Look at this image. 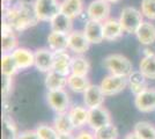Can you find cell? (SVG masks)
Wrapping results in <instances>:
<instances>
[{
    "label": "cell",
    "mask_w": 155,
    "mask_h": 139,
    "mask_svg": "<svg viewBox=\"0 0 155 139\" xmlns=\"http://www.w3.org/2000/svg\"><path fill=\"white\" fill-rule=\"evenodd\" d=\"M2 22L12 27L14 31H25L39 22L34 2L19 0L2 12Z\"/></svg>",
    "instance_id": "cell-1"
},
{
    "label": "cell",
    "mask_w": 155,
    "mask_h": 139,
    "mask_svg": "<svg viewBox=\"0 0 155 139\" xmlns=\"http://www.w3.org/2000/svg\"><path fill=\"white\" fill-rule=\"evenodd\" d=\"M103 66L110 72V74L127 78L133 72L132 61L123 55L114 53L107 56L103 60Z\"/></svg>",
    "instance_id": "cell-2"
},
{
    "label": "cell",
    "mask_w": 155,
    "mask_h": 139,
    "mask_svg": "<svg viewBox=\"0 0 155 139\" xmlns=\"http://www.w3.org/2000/svg\"><path fill=\"white\" fill-rule=\"evenodd\" d=\"M118 20L125 33L136 34L137 30L143 23V15L141 11L137 9L134 7H124Z\"/></svg>",
    "instance_id": "cell-3"
},
{
    "label": "cell",
    "mask_w": 155,
    "mask_h": 139,
    "mask_svg": "<svg viewBox=\"0 0 155 139\" xmlns=\"http://www.w3.org/2000/svg\"><path fill=\"white\" fill-rule=\"evenodd\" d=\"M34 6L38 20L42 22H50L60 13V2L58 0H35Z\"/></svg>",
    "instance_id": "cell-4"
},
{
    "label": "cell",
    "mask_w": 155,
    "mask_h": 139,
    "mask_svg": "<svg viewBox=\"0 0 155 139\" xmlns=\"http://www.w3.org/2000/svg\"><path fill=\"white\" fill-rule=\"evenodd\" d=\"M127 86H129L127 78L114 75V74H109V75L104 77L100 84V87H101V89L105 96L116 95L118 93L123 92Z\"/></svg>",
    "instance_id": "cell-5"
},
{
    "label": "cell",
    "mask_w": 155,
    "mask_h": 139,
    "mask_svg": "<svg viewBox=\"0 0 155 139\" xmlns=\"http://www.w3.org/2000/svg\"><path fill=\"white\" fill-rule=\"evenodd\" d=\"M111 4L105 0H93L86 8V13L89 20L104 22L110 19Z\"/></svg>",
    "instance_id": "cell-6"
},
{
    "label": "cell",
    "mask_w": 155,
    "mask_h": 139,
    "mask_svg": "<svg viewBox=\"0 0 155 139\" xmlns=\"http://www.w3.org/2000/svg\"><path fill=\"white\" fill-rule=\"evenodd\" d=\"M48 103L57 114L68 113L70 110V96L65 89L50 91L46 95Z\"/></svg>",
    "instance_id": "cell-7"
},
{
    "label": "cell",
    "mask_w": 155,
    "mask_h": 139,
    "mask_svg": "<svg viewBox=\"0 0 155 139\" xmlns=\"http://www.w3.org/2000/svg\"><path fill=\"white\" fill-rule=\"evenodd\" d=\"M111 122L110 113L104 107H97L89 109L88 111V126L91 131H96L98 129L108 125Z\"/></svg>",
    "instance_id": "cell-8"
},
{
    "label": "cell",
    "mask_w": 155,
    "mask_h": 139,
    "mask_svg": "<svg viewBox=\"0 0 155 139\" xmlns=\"http://www.w3.org/2000/svg\"><path fill=\"white\" fill-rule=\"evenodd\" d=\"M134 104L141 113H150L155 110V89L147 88L136 95Z\"/></svg>",
    "instance_id": "cell-9"
},
{
    "label": "cell",
    "mask_w": 155,
    "mask_h": 139,
    "mask_svg": "<svg viewBox=\"0 0 155 139\" xmlns=\"http://www.w3.org/2000/svg\"><path fill=\"white\" fill-rule=\"evenodd\" d=\"M105 95L102 92L101 87L97 85H91L87 88V91L84 93V107L88 109L103 107Z\"/></svg>",
    "instance_id": "cell-10"
},
{
    "label": "cell",
    "mask_w": 155,
    "mask_h": 139,
    "mask_svg": "<svg viewBox=\"0 0 155 139\" xmlns=\"http://www.w3.org/2000/svg\"><path fill=\"white\" fill-rule=\"evenodd\" d=\"M91 46L89 41L87 40L84 31L73 30L68 35V49L77 55H82L87 52Z\"/></svg>",
    "instance_id": "cell-11"
},
{
    "label": "cell",
    "mask_w": 155,
    "mask_h": 139,
    "mask_svg": "<svg viewBox=\"0 0 155 139\" xmlns=\"http://www.w3.org/2000/svg\"><path fill=\"white\" fill-rule=\"evenodd\" d=\"M53 57H54V52L51 51L50 49H45V48L38 49L35 51V65L34 66L41 72H50L53 67Z\"/></svg>",
    "instance_id": "cell-12"
},
{
    "label": "cell",
    "mask_w": 155,
    "mask_h": 139,
    "mask_svg": "<svg viewBox=\"0 0 155 139\" xmlns=\"http://www.w3.org/2000/svg\"><path fill=\"white\" fill-rule=\"evenodd\" d=\"M1 49L2 53H13L14 50H16L18 46V38L15 36V31L6 22H2L1 26Z\"/></svg>",
    "instance_id": "cell-13"
},
{
    "label": "cell",
    "mask_w": 155,
    "mask_h": 139,
    "mask_svg": "<svg viewBox=\"0 0 155 139\" xmlns=\"http://www.w3.org/2000/svg\"><path fill=\"white\" fill-rule=\"evenodd\" d=\"M84 33L91 44H100L104 41L103 22L88 20L84 25Z\"/></svg>",
    "instance_id": "cell-14"
},
{
    "label": "cell",
    "mask_w": 155,
    "mask_h": 139,
    "mask_svg": "<svg viewBox=\"0 0 155 139\" xmlns=\"http://www.w3.org/2000/svg\"><path fill=\"white\" fill-rule=\"evenodd\" d=\"M124 29L119 20L108 19L103 22V36L104 40L109 42H116L120 40L124 35Z\"/></svg>",
    "instance_id": "cell-15"
},
{
    "label": "cell",
    "mask_w": 155,
    "mask_h": 139,
    "mask_svg": "<svg viewBox=\"0 0 155 139\" xmlns=\"http://www.w3.org/2000/svg\"><path fill=\"white\" fill-rule=\"evenodd\" d=\"M73 57L70 56L67 51H61V52H54L53 57V67L52 71L60 73L63 75L68 77L71 74V66Z\"/></svg>",
    "instance_id": "cell-16"
},
{
    "label": "cell",
    "mask_w": 155,
    "mask_h": 139,
    "mask_svg": "<svg viewBox=\"0 0 155 139\" xmlns=\"http://www.w3.org/2000/svg\"><path fill=\"white\" fill-rule=\"evenodd\" d=\"M12 55L18 64L19 70H27L35 65V52L27 48H18Z\"/></svg>",
    "instance_id": "cell-17"
},
{
    "label": "cell",
    "mask_w": 155,
    "mask_h": 139,
    "mask_svg": "<svg viewBox=\"0 0 155 139\" xmlns=\"http://www.w3.org/2000/svg\"><path fill=\"white\" fill-rule=\"evenodd\" d=\"M139 71L150 80H155V53L146 49L145 55L139 63Z\"/></svg>",
    "instance_id": "cell-18"
},
{
    "label": "cell",
    "mask_w": 155,
    "mask_h": 139,
    "mask_svg": "<svg viewBox=\"0 0 155 139\" xmlns=\"http://www.w3.org/2000/svg\"><path fill=\"white\" fill-rule=\"evenodd\" d=\"M49 23L51 27V31H57V33L66 34V35H70L73 31L72 19L68 18L67 15L63 14L61 12L57 14Z\"/></svg>",
    "instance_id": "cell-19"
},
{
    "label": "cell",
    "mask_w": 155,
    "mask_h": 139,
    "mask_svg": "<svg viewBox=\"0 0 155 139\" xmlns=\"http://www.w3.org/2000/svg\"><path fill=\"white\" fill-rule=\"evenodd\" d=\"M88 111L89 109L82 106L72 107L68 110L70 117L75 130H81L84 126L88 125Z\"/></svg>",
    "instance_id": "cell-20"
},
{
    "label": "cell",
    "mask_w": 155,
    "mask_h": 139,
    "mask_svg": "<svg viewBox=\"0 0 155 139\" xmlns=\"http://www.w3.org/2000/svg\"><path fill=\"white\" fill-rule=\"evenodd\" d=\"M136 36L142 45H152L155 42V26L150 21H143L140 28L137 30Z\"/></svg>",
    "instance_id": "cell-21"
},
{
    "label": "cell",
    "mask_w": 155,
    "mask_h": 139,
    "mask_svg": "<svg viewBox=\"0 0 155 139\" xmlns=\"http://www.w3.org/2000/svg\"><path fill=\"white\" fill-rule=\"evenodd\" d=\"M49 49L53 52H61L68 49V35L51 31L48 36Z\"/></svg>",
    "instance_id": "cell-22"
},
{
    "label": "cell",
    "mask_w": 155,
    "mask_h": 139,
    "mask_svg": "<svg viewBox=\"0 0 155 139\" xmlns=\"http://www.w3.org/2000/svg\"><path fill=\"white\" fill-rule=\"evenodd\" d=\"M84 0H63L60 2V12L72 20L78 18L84 12Z\"/></svg>",
    "instance_id": "cell-23"
},
{
    "label": "cell",
    "mask_w": 155,
    "mask_h": 139,
    "mask_svg": "<svg viewBox=\"0 0 155 139\" xmlns=\"http://www.w3.org/2000/svg\"><path fill=\"white\" fill-rule=\"evenodd\" d=\"M67 86V77L63 75L56 71H50L46 73L45 77V87L48 91H59L64 89Z\"/></svg>",
    "instance_id": "cell-24"
},
{
    "label": "cell",
    "mask_w": 155,
    "mask_h": 139,
    "mask_svg": "<svg viewBox=\"0 0 155 139\" xmlns=\"http://www.w3.org/2000/svg\"><path fill=\"white\" fill-rule=\"evenodd\" d=\"M127 80H129L130 88L134 95H138L139 93L143 92L145 89L148 88L147 87V78L140 71H133L127 77Z\"/></svg>",
    "instance_id": "cell-25"
},
{
    "label": "cell",
    "mask_w": 155,
    "mask_h": 139,
    "mask_svg": "<svg viewBox=\"0 0 155 139\" xmlns=\"http://www.w3.org/2000/svg\"><path fill=\"white\" fill-rule=\"evenodd\" d=\"M53 126L59 134L72 133L75 130L68 113L57 114V116L54 117V121H53Z\"/></svg>",
    "instance_id": "cell-26"
},
{
    "label": "cell",
    "mask_w": 155,
    "mask_h": 139,
    "mask_svg": "<svg viewBox=\"0 0 155 139\" xmlns=\"http://www.w3.org/2000/svg\"><path fill=\"white\" fill-rule=\"evenodd\" d=\"M91 85L89 79L84 75H78L71 73L67 77V87L74 93H84Z\"/></svg>",
    "instance_id": "cell-27"
},
{
    "label": "cell",
    "mask_w": 155,
    "mask_h": 139,
    "mask_svg": "<svg viewBox=\"0 0 155 139\" xmlns=\"http://www.w3.org/2000/svg\"><path fill=\"white\" fill-rule=\"evenodd\" d=\"M1 139H18L19 132L9 114L4 113L2 115V127H1Z\"/></svg>",
    "instance_id": "cell-28"
},
{
    "label": "cell",
    "mask_w": 155,
    "mask_h": 139,
    "mask_svg": "<svg viewBox=\"0 0 155 139\" xmlns=\"http://www.w3.org/2000/svg\"><path fill=\"white\" fill-rule=\"evenodd\" d=\"M19 71L18 64L14 59L12 53H2L1 57V72L4 77H11L13 78L15 73Z\"/></svg>",
    "instance_id": "cell-29"
},
{
    "label": "cell",
    "mask_w": 155,
    "mask_h": 139,
    "mask_svg": "<svg viewBox=\"0 0 155 139\" xmlns=\"http://www.w3.org/2000/svg\"><path fill=\"white\" fill-rule=\"evenodd\" d=\"M91 70V64L88 59H86L84 57L78 55L75 57H73L72 59V66H71V73L72 74H78V75H84L87 77Z\"/></svg>",
    "instance_id": "cell-30"
},
{
    "label": "cell",
    "mask_w": 155,
    "mask_h": 139,
    "mask_svg": "<svg viewBox=\"0 0 155 139\" xmlns=\"http://www.w3.org/2000/svg\"><path fill=\"white\" fill-rule=\"evenodd\" d=\"M133 132L140 139H155V125L146 121H141L134 125Z\"/></svg>",
    "instance_id": "cell-31"
},
{
    "label": "cell",
    "mask_w": 155,
    "mask_h": 139,
    "mask_svg": "<svg viewBox=\"0 0 155 139\" xmlns=\"http://www.w3.org/2000/svg\"><path fill=\"white\" fill-rule=\"evenodd\" d=\"M95 132L96 139H117L118 138V130L116 125H114L112 123H110L108 125L103 126L101 129H98Z\"/></svg>",
    "instance_id": "cell-32"
},
{
    "label": "cell",
    "mask_w": 155,
    "mask_h": 139,
    "mask_svg": "<svg viewBox=\"0 0 155 139\" xmlns=\"http://www.w3.org/2000/svg\"><path fill=\"white\" fill-rule=\"evenodd\" d=\"M36 132L39 139H58L59 133L54 129V126H50L48 124H39L36 127Z\"/></svg>",
    "instance_id": "cell-33"
},
{
    "label": "cell",
    "mask_w": 155,
    "mask_h": 139,
    "mask_svg": "<svg viewBox=\"0 0 155 139\" xmlns=\"http://www.w3.org/2000/svg\"><path fill=\"white\" fill-rule=\"evenodd\" d=\"M141 11L143 18L155 20V0H141Z\"/></svg>",
    "instance_id": "cell-34"
},
{
    "label": "cell",
    "mask_w": 155,
    "mask_h": 139,
    "mask_svg": "<svg viewBox=\"0 0 155 139\" xmlns=\"http://www.w3.org/2000/svg\"><path fill=\"white\" fill-rule=\"evenodd\" d=\"M12 87H13V79L11 77H4L2 78V88H1V94H2L4 100L8 99L9 94L12 92Z\"/></svg>",
    "instance_id": "cell-35"
},
{
    "label": "cell",
    "mask_w": 155,
    "mask_h": 139,
    "mask_svg": "<svg viewBox=\"0 0 155 139\" xmlns=\"http://www.w3.org/2000/svg\"><path fill=\"white\" fill-rule=\"evenodd\" d=\"M77 139H96L95 137V132L91 131V130H87V129H81L75 136Z\"/></svg>",
    "instance_id": "cell-36"
},
{
    "label": "cell",
    "mask_w": 155,
    "mask_h": 139,
    "mask_svg": "<svg viewBox=\"0 0 155 139\" xmlns=\"http://www.w3.org/2000/svg\"><path fill=\"white\" fill-rule=\"evenodd\" d=\"M18 139H39V137L36 130H26V131L19 132Z\"/></svg>",
    "instance_id": "cell-37"
},
{
    "label": "cell",
    "mask_w": 155,
    "mask_h": 139,
    "mask_svg": "<svg viewBox=\"0 0 155 139\" xmlns=\"http://www.w3.org/2000/svg\"><path fill=\"white\" fill-rule=\"evenodd\" d=\"M14 0H1V4H2V12L7 11L9 7L13 5Z\"/></svg>",
    "instance_id": "cell-38"
},
{
    "label": "cell",
    "mask_w": 155,
    "mask_h": 139,
    "mask_svg": "<svg viewBox=\"0 0 155 139\" xmlns=\"http://www.w3.org/2000/svg\"><path fill=\"white\" fill-rule=\"evenodd\" d=\"M58 139H77V138L72 133H64V134H59Z\"/></svg>",
    "instance_id": "cell-39"
},
{
    "label": "cell",
    "mask_w": 155,
    "mask_h": 139,
    "mask_svg": "<svg viewBox=\"0 0 155 139\" xmlns=\"http://www.w3.org/2000/svg\"><path fill=\"white\" fill-rule=\"evenodd\" d=\"M124 139H140V138H139L134 132H130L124 137Z\"/></svg>",
    "instance_id": "cell-40"
},
{
    "label": "cell",
    "mask_w": 155,
    "mask_h": 139,
    "mask_svg": "<svg viewBox=\"0 0 155 139\" xmlns=\"http://www.w3.org/2000/svg\"><path fill=\"white\" fill-rule=\"evenodd\" d=\"M105 1H108V2H110V4H115V2H118L119 0H105Z\"/></svg>",
    "instance_id": "cell-41"
}]
</instances>
